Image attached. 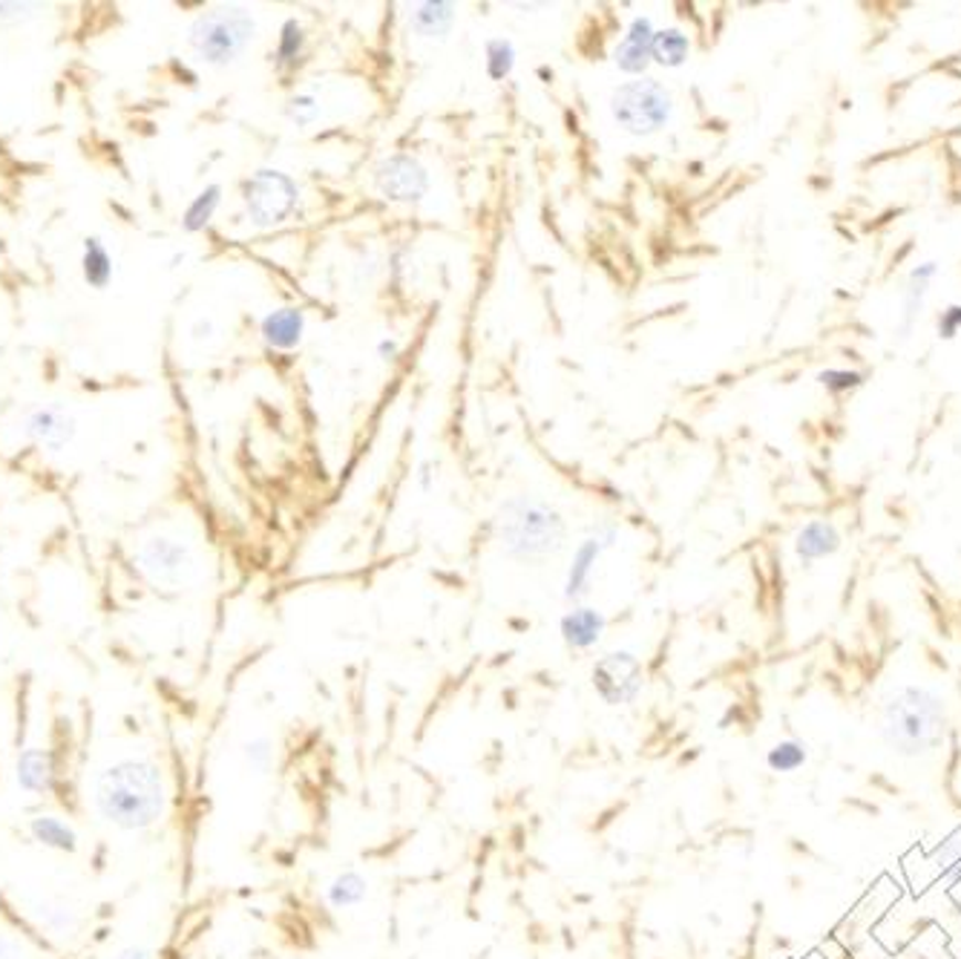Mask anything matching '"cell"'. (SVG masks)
Segmentation results:
<instances>
[{"label":"cell","instance_id":"cell-1","mask_svg":"<svg viewBox=\"0 0 961 959\" xmlns=\"http://www.w3.org/2000/svg\"><path fill=\"white\" fill-rule=\"evenodd\" d=\"M95 810L107 824L141 833L159 824L168 810V781L150 758H122L95 778Z\"/></svg>","mask_w":961,"mask_h":959},{"label":"cell","instance_id":"cell-2","mask_svg":"<svg viewBox=\"0 0 961 959\" xmlns=\"http://www.w3.org/2000/svg\"><path fill=\"white\" fill-rule=\"evenodd\" d=\"M947 729V706L932 688L901 686L881 709V738L901 758H925L939 749Z\"/></svg>","mask_w":961,"mask_h":959},{"label":"cell","instance_id":"cell-3","mask_svg":"<svg viewBox=\"0 0 961 959\" xmlns=\"http://www.w3.org/2000/svg\"><path fill=\"white\" fill-rule=\"evenodd\" d=\"M564 519L550 502L539 496H516L498 510V548L518 562L556 557L564 545Z\"/></svg>","mask_w":961,"mask_h":959},{"label":"cell","instance_id":"cell-4","mask_svg":"<svg viewBox=\"0 0 961 959\" xmlns=\"http://www.w3.org/2000/svg\"><path fill=\"white\" fill-rule=\"evenodd\" d=\"M256 21L249 9L217 7L190 23L188 41L197 59L211 66H228L254 44Z\"/></svg>","mask_w":961,"mask_h":959},{"label":"cell","instance_id":"cell-5","mask_svg":"<svg viewBox=\"0 0 961 959\" xmlns=\"http://www.w3.org/2000/svg\"><path fill=\"white\" fill-rule=\"evenodd\" d=\"M611 116L631 136H651V133H659L670 122L674 98L654 78L627 81V84L613 89Z\"/></svg>","mask_w":961,"mask_h":959},{"label":"cell","instance_id":"cell-6","mask_svg":"<svg viewBox=\"0 0 961 959\" xmlns=\"http://www.w3.org/2000/svg\"><path fill=\"white\" fill-rule=\"evenodd\" d=\"M242 202L256 228H277L292 220V213L297 211L299 188L283 170L263 168L245 182Z\"/></svg>","mask_w":961,"mask_h":959},{"label":"cell","instance_id":"cell-7","mask_svg":"<svg viewBox=\"0 0 961 959\" xmlns=\"http://www.w3.org/2000/svg\"><path fill=\"white\" fill-rule=\"evenodd\" d=\"M645 674L634 652H611L593 666V688L608 706H631L642 695Z\"/></svg>","mask_w":961,"mask_h":959},{"label":"cell","instance_id":"cell-8","mask_svg":"<svg viewBox=\"0 0 961 959\" xmlns=\"http://www.w3.org/2000/svg\"><path fill=\"white\" fill-rule=\"evenodd\" d=\"M374 188L380 197L389 202H403V205H415L430 193V173L421 161L412 159L406 154L389 156L374 170Z\"/></svg>","mask_w":961,"mask_h":959},{"label":"cell","instance_id":"cell-9","mask_svg":"<svg viewBox=\"0 0 961 959\" xmlns=\"http://www.w3.org/2000/svg\"><path fill=\"white\" fill-rule=\"evenodd\" d=\"M139 568L156 586H176L190 568L188 545L176 542L170 536H154L141 545Z\"/></svg>","mask_w":961,"mask_h":959},{"label":"cell","instance_id":"cell-10","mask_svg":"<svg viewBox=\"0 0 961 959\" xmlns=\"http://www.w3.org/2000/svg\"><path fill=\"white\" fill-rule=\"evenodd\" d=\"M23 430H27V439L32 444H38L41 450H50V453H61V450L75 439L78 424H75L73 412L61 407V403H41L35 410L27 415L23 421Z\"/></svg>","mask_w":961,"mask_h":959},{"label":"cell","instance_id":"cell-11","mask_svg":"<svg viewBox=\"0 0 961 959\" xmlns=\"http://www.w3.org/2000/svg\"><path fill=\"white\" fill-rule=\"evenodd\" d=\"M654 21L651 18H634L622 41L613 50V61L625 75H642L654 61Z\"/></svg>","mask_w":961,"mask_h":959},{"label":"cell","instance_id":"cell-12","mask_svg":"<svg viewBox=\"0 0 961 959\" xmlns=\"http://www.w3.org/2000/svg\"><path fill=\"white\" fill-rule=\"evenodd\" d=\"M15 781L23 792H32V795H46V792L55 790V781H59V761L50 749L30 747L18 755L15 761Z\"/></svg>","mask_w":961,"mask_h":959},{"label":"cell","instance_id":"cell-13","mask_svg":"<svg viewBox=\"0 0 961 959\" xmlns=\"http://www.w3.org/2000/svg\"><path fill=\"white\" fill-rule=\"evenodd\" d=\"M605 629H608L605 614H602L599 608H584V605L568 611L559 623L561 640H564L568 649H573V652H590V649H596L602 634H605Z\"/></svg>","mask_w":961,"mask_h":959},{"label":"cell","instance_id":"cell-14","mask_svg":"<svg viewBox=\"0 0 961 959\" xmlns=\"http://www.w3.org/2000/svg\"><path fill=\"white\" fill-rule=\"evenodd\" d=\"M611 536H590L579 545V550L573 554V565L568 571V582H564V597L568 600H582L584 593L590 591V582H593V571H596V562L602 557V550L611 545Z\"/></svg>","mask_w":961,"mask_h":959},{"label":"cell","instance_id":"cell-15","mask_svg":"<svg viewBox=\"0 0 961 959\" xmlns=\"http://www.w3.org/2000/svg\"><path fill=\"white\" fill-rule=\"evenodd\" d=\"M260 331H263L265 344L288 352V349L299 346V340H303V335H306V315H303V308H294V306L277 308V312L265 315Z\"/></svg>","mask_w":961,"mask_h":959},{"label":"cell","instance_id":"cell-16","mask_svg":"<svg viewBox=\"0 0 961 959\" xmlns=\"http://www.w3.org/2000/svg\"><path fill=\"white\" fill-rule=\"evenodd\" d=\"M81 277L95 292L109 288L113 277H116V265H113V254H109L107 242L102 236H87L81 245Z\"/></svg>","mask_w":961,"mask_h":959},{"label":"cell","instance_id":"cell-17","mask_svg":"<svg viewBox=\"0 0 961 959\" xmlns=\"http://www.w3.org/2000/svg\"><path fill=\"white\" fill-rule=\"evenodd\" d=\"M30 835L32 842L41 844L44 850H52V853H70L73 856L78 850V833L66 821H61L59 815H35L30 821Z\"/></svg>","mask_w":961,"mask_h":959},{"label":"cell","instance_id":"cell-18","mask_svg":"<svg viewBox=\"0 0 961 959\" xmlns=\"http://www.w3.org/2000/svg\"><path fill=\"white\" fill-rule=\"evenodd\" d=\"M837 548H841V534H837L832 521H809L794 539V550H798V557L803 562L832 557Z\"/></svg>","mask_w":961,"mask_h":959},{"label":"cell","instance_id":"cell-19","mask_svg":"<svg viewBox=\"0 0 961 959\" xmlns=\"http://www.w3.org/2000/svg\"><path fill=\"white\" fill-rule=\"evenodd\" d=\"M936 272H939V265L925 263V265H918L916 272L910 274V280H907V288H904L901 337L910 335L912 323H916L918 312H921V306H925V297H927V292H930V283H932V277H936Z\"/></svg>","mask_w":961,"mask_h":959},{"label":"cell","instance_id":"cell-20","mask_svg":"<svg viewBox=\"0 0 961 959\" xmlns=\"http://www.w3.org/2000/svg\"><path fill=\"white\" fill-rule=\"evenodd\" d=\"M455 23V3H418L409 15V27L421 38H444Z\"/></svg>","mask_w":961,"mask_h":959},{"label":"cell","instance_id":"cell-21","mask_svg":"<svg viewBox=\"0 0 961 959\" xmlns=\"http://www.w3.org/2000/svg\"><path fill=\"white\" fill-rule=\"evenodd\" d=\"M219 205H222V188H219V185H208L204 191H199L197 197L190 199V205L184 208L182 213L184 234H199V231H204V228L211 225Z\"/></svg>","mask_w":961,"mask_h":959},{"label":"cell","instance_id":"cell-22","mask_svg":"<svg viewBox=\"0 0 961 959\" xmlns=\"http://www.w3.org/2000/svg\"><path fill=\"white\" fill-rule=\"evenodd\" d=\"M366 896H369V882H366L357 871L337 873L335 879L328 882L326 887V902L337 910L355 908V905H360Z\"/></svg>","mask_w":961,"mask_h":959},{"label":"cell","instance_id":"cell-23","mask_svg":"<svg viewBox=\"0 0 961 959\" xmlns=\"http://www.w3.org/2000/svg\"><path fill=\"white\" fill-rule=\"evenodd\" d=\"M35 919L38 925L44 930H50V934H55V937H66V934H75L78 930V914H75L70 905H64V902H55V899H44L35 905Z\"/></svg>","mask_w":961,"mask_h":959},{"label":"cell","instance_id":"cell-24","mask_svg":"<svg viewBox=\"0 0 961 959\" xmlns=\"http://www.w3.org/2000/svg\"><path fill=\"white\" fill-rule=\"evenodd\" d=\"M691 55V41L683 30L670 27V30H656L654 38V61L659 66H683Z\"/></svg>","mask_w":961,"mask_h":959},{"label":"cell","instance_id":"cell-25","mask_svg":"<svg viewBox=\"0 0 961 959\" xmlns=\"http://www.w3.org/2000/svg\"><path fill=\"white\" fill-rule=\"evenodd\" d=\"M303 46H306V35H303V23L297 21V18H292V21L283 23V30H279V41H277V64L279 66H294L299 61V55H303Z\"/></svg>","mask_w":961,"mask_h":959},{"label":"cell","instance_id":"cell-26","mask_svg":"<svg viewBox=\"0 0 961 959\" xmlns=\"http://www.w3.org/2000/svg\"><path fill=\"white\" fill-rule=\"evenodd\" d=\"M516 66V46L507 38H493L487 44V73L493 81H504Z\"/></svg>","mask_w":961,"mask_h":959},{"label":"cell","instance_id":"cell-27","mask_svg":"<svg viewBox=\"0 0 961 959\" xmlns=\"http://www.w3.org/2000/svg\"><path fill=\"white\" fill-rule=\"evenodd\" d=\"M765 763L774 772H794V769H801L806 763V747H803L801 740H780L778 747L769 749Z\"/></svg>","mask_w":961,"mask_h":959},{"label":"cell","instance_id":"cell-28","mask_svg":"<svg viewBox=\"0 0 961 959\" xmlns=\"http://www.w3.org/2000/svg\"><path fill=\"white\" fill-rule=\"evenodd\" d=\"M242 755H245V761H249L251 769H256V772H268L271 763H274V740H271L268 735H256V738L245 740Z\"/></svg>","mask_w":961,"mask_h":959},{"label":"cell","instance_id":"cell-29","mask_svg":"<svg viewBox=\"0 0 961 959\" xmlns=\"http://www.w3.org/2000/svg\"><path fill=\"white\" fill-rule=\"evenodd\" d=\"M817 381L832 396H844V392H853V389L864 383V375L849 372V369H826V372L817 375Z\"/></svg>","mask_w":961,"mask_h":959},{"label":"cell","instance_id":"cell-30","mask_svg":"<svg viewBox=\"0 0 961 959\" xmlns=\"http://www.w3.org/2000/svg\"><path fill=\"white\" fill-rule=\"evenodd\" d=\"M288 116H292L294 125H311L314 118L320 116V107H317V98L311 96V93H299V96L292 98V104H288Z\"/></svg>","mask_w":961,"mask_h":959},{"label":"cell","instance_id":"cell-31","mask_svg":"<svg viewBox=\"0 0 961 959\" xmlns=\"http://www.w3.org/2000/svg\"><path fill=\"white\" fill-rule=\"evenodd\" d=\"M38 3H0V23H21L38 12Z\"/></svg>","mask_w":961,"mask_h":959},{"label":"cell","instance_id":"cell-32","mask_svg":"<svg viewBox=\"0 0 961 959\" xmlns=\"http://www.w3.org/2000/svg\"><path fill=\"white\" fill-rule=\"evenodd\" d=\"M932 862L939 864L941 871H947V867L959 864L961 862V833H955L953 839H947L944 847H939V853L932 856Z\"/></svg>","mask_w":961,"mask_h":959},{"label":"cell","instance_id":"cell-33","mask_svg":"<svg viewBox=\"0 0 961 959\" xmlns=\"http://www.w3.org/2000/svg\"><path fill=\"white\" fill-rule=\"evenodd\" d=\"M955 335H961V306H950L939 317V337L953 340Z\"/></svg>","mask_w":961,"mask_h":959},{"label":"cell","instance_id":"cell-34","mask_svg":"<svg viewBox=\"0 0 961 959\" xmlns=\"http://www.w3.org/2000/svg\"><path fill=\"white\" fill-rule=\"evenodd\" d=\"M113 959H154V953L141 948V945H130V948H122Z\"/></svg>","mask_w":961,"mask_h":959},{"label":"cell","instance_id":"cell-35","mask_svg":"<svg viewBox=\"0 0 961 959\" xmlns=\"http://www.w3.org/2000/svg\"><path fill=\"white\" fill-rule=\"evenodd\" d=\"M378 352L383 360H394L398 358V352H401V346H398V340H383V344L378 346Z\"/></svg>","mask_w":961,"mask_h":959},{"label":"cell","instance_id":"cell-36","mask_svg":"<svg viewBox=\"0 0 961 959\" xmlns=\"http://www.w3.org/2000/svg\"><path fill=\"white\" fill-rule=\"evenodd\" d=\"M0 959H23V957L15 948V942H9L7 937H0Z\"/></svg>","mask_w":961,"mask_h":959},{"label":"cell","instance_id":"cell-37","mask_svg":"<svg viewBox=\"0 0 961 959\" xmlns=\"http://www.w3.org/2000/svg\"><path fill=\"white\" fill-rule=\"evenodd\" d=\"M211 331H213L211 320H199L197 326H193V337H197V340H208V337H211Z\"/></svg>","mask_w":961,"mask_h":959},{"label":"cell","instance_id":"cell-38","mask_svg":"<svg viewBox=\"0 0 961 959\" xmlns=\"http://www.w3.org/2000/svg\"><path fill=\"white\" fill-rule=\"evenodd\" d=\"M613 858H616V862H622V867H625V862H627V858H631V856H627L625 850H616V853H613Z\"/></svg>","mask_w":961,"mask_h":959}]
</instances>
